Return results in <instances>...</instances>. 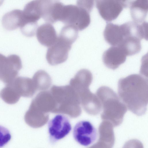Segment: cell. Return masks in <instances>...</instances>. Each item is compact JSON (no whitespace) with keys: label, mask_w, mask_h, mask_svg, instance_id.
Instances as JSON below:
<instances>
[{"label":"cell","mask_w":148,"mask_h":148,"mask_svg":"<svg viewBox=\"0 0 148 148\" xmlns=\"http://www.w3.org/2000/svg\"><path fill=\"white\" fill-rule=\"evenodd\" d=\"M148 80L140 75L133 74L119 81L120 99L130 111L138 116L144 114L148 101Z\"/></svg>","instance_id":"1"},{"label":"cell","mask_w":148,"mask_h":148,"mask_svg":"<svg viewBox=\"0 0 148 148\" xmlns=\"http://www.w3.org/2000/svg\"><path fill=\"white\" fill-rule=\"evenodd\" d=\"M50 92L55 101L56 107L53 113L67 114L71 116L79 115L82 112L79 97L70 85H54Z\"/></svg>","instance_id":"2"},{"label":"cell","mask_w":148,"mask_h":148,"mask_svg":"<svg viewBox=\"0 0 148 148\" xmlns=\"http://www.w3.org/2000/svg\"><path fill=\"white\" fill-rule=\"evenodd\" d=\"M96 94L103 109L102 118L110 119L116 123L121 122L127 108L114 91L109 87L103 86L98 89Z\"/></svg>","instance_id":"3"},{"label":"cell","mask_w":148,"mask_h":148,"mask_svg":"<svg viewBox=\"0 0 148 148\" xmlns=\"http://www.w3.org/2000/svg\"><path fill=\"white\" fill-rule=\"evenodd\" d=\"M90 11L77 5H64L60 21L66 25L75 26L78 30L87 27L90 22Z\"/></svg>","instance_id":"4"},{"label":"cell","mask_w":148,"mask_h":148,"mask_svg":"<svg viewBox=\"0 0 148 148\" xmlns=\"http://www.w3.org/2000/svg\"><path fill=\"white\" fill-rule=\"evenodd\" d=\"M21 60L16 55L6 57L0 53V80L5 84L12 82L22 68Z\"/></svg>","instance_id":"5"},{"label":"cell","mask_w":148,"mask_h":148,"mask_svg":"<svg viewBox=\"0 0 148 148\" xmlns=\"http://www.w3.org/2000/svg\"><path fill=\"white\" fill-rule=\"evenodd\" d=\"M130 2L125 0H97L96 7L101 16L110 21L115 19L123 9L129 6Z\"/></svg>","instance_id":"6"},{"label":"cell","mask_w":148,"mask_h":148,"mask_svg":"<svg viewBox=\"0 0 148 148\" xmlns=\"http://www.w3.org/2000/svg\"><path fill=\"white\" fill-rule=\"evenodd\" d=\"M106 41L112 46H118L126 37L131 36V21L121 25L107 23L103 32Z\"/></svg>","instance_id":"7"},{"label":"cell","mask_w":148,"mask_h":148,"mask_svg":"<svg viewBox=\"0 0 148 148\" xmlns=\"http://www.w3.org/2000/svg\"><path fill=\"white\" fill-rule=\"evenodd\" d=\"M72 127L68 119L62 114L56 115L48 124L50 141L54 143L68 135Z\"/></svg>","instance_id":"8"},{"label":"cell","mask_w":148,"mask_h":148,"mask_svg":"<svg viewBox=\"0 0 148 148\" xmlns=\"http://www.w3.org/2000/svg\"><path fill=\"white\" fill-rule=\"evenodd\" d=\"M72 44L59 36L56 42L49 47L46 54L48 63L55 65L65 62L67 59Z\"/></svg>","instance_id":"9"},{"label":"cell","mask_w":148,"mask_h":148,"mask_svg":"<svg viewBox=\"0 0 148 148\" xmlns=\"http://www.w3.org/2000/svg\"><path fill=\"white\" fill-rule=\"evenodd\" d=\"M73 135L77 143L82 145L87 146L96 140L97 133L96 128L90 122L82 121L75 125Z\"/></svg>","instance_id":"10"},{"label":"cell","mask_w":148,"mask_h":148,"mask_svg":"<svg viewBox=\"0 0 148 148\" xmlns=\"http://www.w3.org/2000/svg\"><path fill=\"white\" fill-rule=\"evenodd\" d=\"M64 6L58 1L41 0V17L49 23L60 21Z\"/></svg>","instance_id":"11"},{"label":"cell","mask_w":148,"mask_h":148,"mask_svg":"<svg viewBox=\"0 0 148 148\" xmlns=\"http://www.w3.org/2000/svg\"><path fill=\"white\" fill-rule=\"evenodd\" d=\"M127 55L119 46H112L103 53V61L108 68L115 70L125 61Z\"/></svg>","instance_id":"12"},{"label":"cell","mask_w":148,"mask_h":148,"mask_svg":"<svg viewBox=\"0 0 148 148\" xmlns=\"http://www.w3.org/2000/svg\"><path fill=\"white\" fill-rule=\"evenodd\" d=\"M40 112L45 114L53 112L56 103L50 91H42L32 99L29 106Z\"/></svg>","instance_id":"13"},{"label":"cell","mask_w":148,"mask_h":148,"mask_svg":"<svg viewBox=\"0 0 148 148\" xmlns=\"http://www.w3.org/2000/svg\"><path fill=\"white\" fill-rule=\"evenodd\" d=\"M10 83L21 97H31L37 90L32 79L17 77Z\"/></svg>","instance_id":"14"},{"label":"cell","mask_w":148,"mask_h":148,"mask_svg":"<svg viewBox=\"0 0 148 148\" xmlns=\"http://www.w3.org/2000/svg\"><path fill=\"white\" fill-rule=\"evenodd\" d=\"M36 33L39 42L47 47H49L53 45L58 38L54 27L48 23L40 25L37 29Z\"/></svg>","instance_id":"15"},{"label":"cell","mask_w":148,"mask_h":148,"mask_svg":"<svg viewBox=\"0 0 148 148\" xmlns=\"http://www.w3.org/2000/svg\"><path fill=\"white\" fill-rule=\"evenodd\" d=\"M130 13L134 22L141 23L144 21L148 10V0H137L130 1Z\"/></svg>","instance_id":"16"},{"label":"cell","mask_w":148,"mask_h":148,"mask_svg":"<svg viewBox=\"0 0 148 148\" xmlns=\"http://www.w3.org/2000/svg\"><path fill=\"white\" fill-rule=\"evenodd\" d=\"M41 0L32 1L25 6L23 11V19L25 23H38L41 17Z\"/></svg>","instance_id":"17"},{"label":"cell","mask_w":148,"mask_h":148,"mask_svg":"<svg viewBox=\"0 0 148 148\" xmlns=\"http://www.w3.org/2000/svg\"><path fill=\"white\" fill-rule=\"evenodd\" d=\"M22 11L14 10L8 12L3 16V26L6 29L13 30L21 25L22 18Z\"/></svg>","instance_id":"18"},{"label":"cell","mask_w":148,"mask_h":148,"mask_svg":"<svg viewBox=\"0 0 148 148\" xmlns=\"http://www.w3.org/2000/svg\"><path fill=\"white\" fill-rule=\"evenodd\" d=\"M140 40L132 36H129L118 46L124 51L127 56H130L139 52L141 50Z\"/></svg>","instance_id":"19"},{"label":"cell","mask_w":148,"mask_h":148,"mask_svg":"<svg viewBox=\"0 0 148 148\" xmlns=\"http://www.w3.org/2000/svg\"><path fill=\"white\" fill-rule=\"evenodd\" d=\"M37 90H45L49 88L51 84L49 75L45 71L40 70L36 72L32 78Z\"/></svg>","instance_id":"20"},{"label":"cell","mask_w":148,"mask_h":148,"mask_svg":"<svg viewBox=\"0 0 148 148\" xmlns=\"http://www.w3.org/2000/svg\"><path fill=\"white\" fill-rule=\"evenodd\" d=\"M0 96L5 102L10 104L16 103L21 97L15 92L10 84H6L5 86L1 90Z\"/></svg>","instance_id":"21"},{"label":"cell","mask_w":148,"mask_h":148,"mask_svg":"<svg viewBox=\"0 0 148 148\" xmlns=\"http://www.w3.org/2000/svg\"><path fill=\"white\" fill-rule=\"evenodd\" d=\"M78 31L75 26L66 25L62 28L59 36L72 44L77 38Z\"/></svg>","instance_id":"22"},{"label":"cell","mask_w":148,"mask_h":148,"mask_svg":"<svg viewBox=\"0 0 148 148\" xmlns=\"http://www.w3.org/2000/svg\"><path fill=\"white\" fill-rule=\"evenodd\" d=\"M11 138V135L8 130L0 125V148L6 145L10 141Z\"/></svg>","instance_id":"23"},{"label":"cell","mask_w":148,"mask_h":148,"mask_svg":"<svg viewBox=\"0 0 148 148\" xmlns=\"http://www.w3.org/2000/svg\"><path fill=\"white\" fill-rule=\"evenodd\" d=\"M77 5L82 6L90 11H91L94 6L93 0H78L77 1Z\"/></svg>","instance_id":"24"},{"label":"cell","mask_w":148,"mask_h":148,"mask_svg":"<svg viewBox=\"0 0 148 148\" xmlns=\"http://www.w3.org/2000/svg\"><path fill=\"white\" fill-rule=\"evenodd\" d=\"M2 2L1 1H0V5L2 4Z\"/></svg>","instance_id":"25"}]
</instances>
